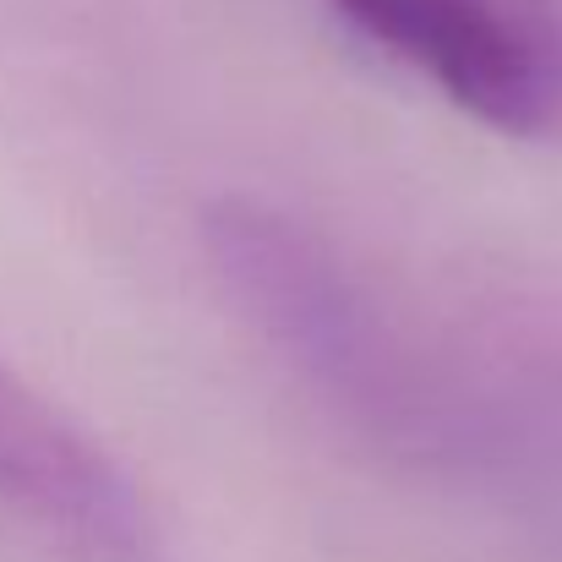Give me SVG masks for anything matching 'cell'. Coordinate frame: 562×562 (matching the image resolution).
<instances>
[{"label": "cell", "mask_w": 562, "mask_h": 562, "mask_svg": "<svg viewBox=\"0 0 562 562\" xmlns=\"http://www.w3.org/2000/svg\"><path fill=\"white\" fill-rule=\"evenodd\" d=\"M0 492L88 536L115 530L132 508L99 442L11 367H0Z\"/></svg>", "instance_id": "cell-3"}, {"label": "cell", "mask_w": 562, "mask_h": 562, "mask_svg": "<svg viewBox=\"0 0 562 562\" xmlns=\"http://www.w3.org/2000/svg\"><path fill=\"white\" fill-rule=\"evenodd\" d=\"M202 246L251 328L334 404L361 420H409L420 409L376 306L317 229L257 196H218L202 213Z\"/></svg>", "instance_id": "cell-1"}, {"label": "cell", "mask_w": 562, "mask_h": 562, "mask_svg": "<svg viewBox=\"0 0 562 562\" xmlns=\"http://www.w3.org/2000/svg\"><path fill=\"white\" fill-rule=\"evenodd\" d=\"M503 137H562V0H328Z\"/></svg>", "instance_id": "cell-2"}]
</instances>
